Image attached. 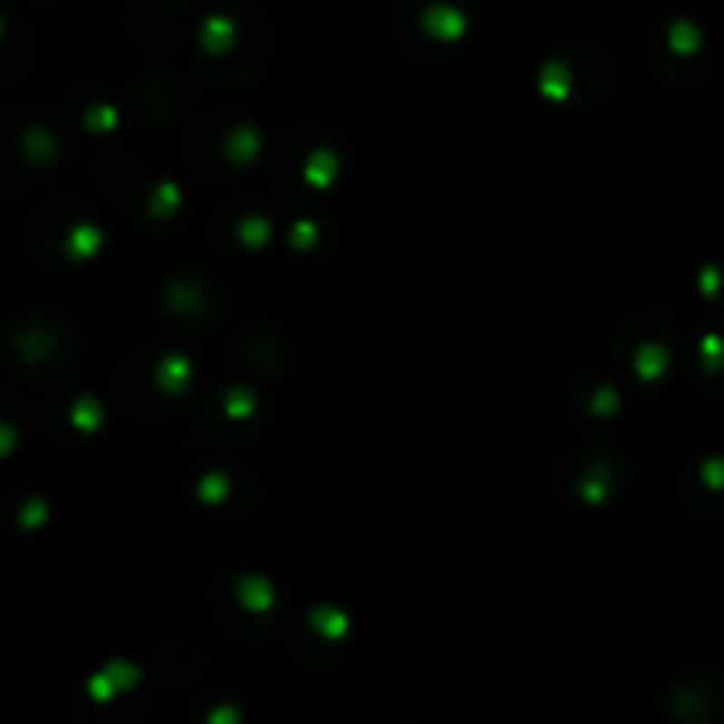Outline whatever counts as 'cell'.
I'll return each instance as SVG.
<instances>
[{"label":"cell","mask_w":724,"mask_h":724,"mask_svg":"<svg viewBox=\"0 0 724 724\" xmlns=\"http://www.w3.org/2000/svg\"><path fill=\"white\" fill-rule=\"evenodd\" d=\"M209 724H237V710L233 707H220L209 714Z\"/></svg>","instance_id":"obj_1"}]
</instances>
